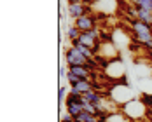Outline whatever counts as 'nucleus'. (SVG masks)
<instances>
[{
  "label": "nucleus",
  "mask_w": 152,
  "mask_h": 122,
  "mask_svg": "<svg viewBox=\"0 0 152 122\" xmlns=\"http://www.w3.org/2000/svg\"><path fill=\"white\" fill-rule=\"evenodd\" d=\"M65 61H66L68 68H70V66H86L88 58H86L77 47L72 46V47H68L66 52H65Z\"/></svg>",
  "instance_id": "nucleus-1"
},
{
  "label": "nucleus",
  "mask_w": 152,
  "mask_h": 122,
  "mask_svg": "<svg viewBox=\"0 0 152 122\" xmlns=\"http://www.w3.org/2000/svg\"><path fill=\"white\" fill-rule=\"evenodd\" d=\"M91 12V7H88L84 2H77V4H68V16L70 17H82V16H88Z\"/></svg>",
  "instance_id": "nucleus-2"
},
{
  "label": "nucleus",
  "mask_w": 152,
  "mask_h": 122,
  "mask_svg": "<svg viewBox=\"0 0 152 122\" xmlns=\"http://www.w3.org/2000/svg\"><path fill=\"white\" fill-rule=\"evenodd\" d=\"M94 23H96V19H94L91 14L82 16V17H77V19H74V26H75L77 30H80L82 33H86V31L93 30V28H94Z\"/></svg>",
  "instance_id": "nucleus-3"
},
{
  "label": "nucleus",
  "mask_w": 152,
  "mask_h": 122,
  "mask_svg": "<svg viewBox=\"0 0 152 122\" xmlns=\"http://www.w3.org/2000/svg\"><path fill=\"white\" fill-rule=\"evenodd\" d=\"M129 30L133 35H152V26L151 25H145L138 19H131L129 21Z\"/></svg>",
  "instance_id": "nucleus-4"
},
{
  "label": "nucleus",
  "mask_w": 152,
  "mask_h": 122,
  "mask_svg": "<svg viewBox=\"0 0 152 122\" xmlns=\"http://www.w3.org/2000/svg\"><path fill=\"white\" fill-rule=\"evenodd\" d=\"M129 14L133 16L135 19L145 23V25H151L152 26V11H147V9H138L135 7V11H129Z\"/></svg>",
  "instance_id": "nucleus-5"
},
{
  "label": "nucleus",
  "mask_w": 152,
  "mask_h": 122,
  "mask_svg": "<svg viewBox=\"0 0 152 122\" xmlns=\"http://www.w3.org/2000/svg\"><path fill=\"white\" fill-rule=\"evenodd\" d=\"M93 89V82L91 80H86V78H80L75 86L70 89V94H84V92L91 91Z\"/></svg>",
  "instance_id": "nucleus-6"
},
{
  "label": "nucleus",
  "mask_w": 152,
  "mask_h": 122,
  "mask_svg": "<svg viewBox=\"0 0 152 122\" xmlns=\"http://www.w3.org/2000/svg\"><path fill=\"white\" fill-rule=\"evenodd\" d=\"M68 72H72V73L77 75L79 78H86V80H91V77H93V72L88 66H70Z\"/></svg>",
  "instance_id": "nucleus-7"
},
{
  "label": "nucleus",
  "mask_w": 152,
  "mask_h": 122,
  "mask_svg": "<svg viewBox=\"0 0 152 122\" xmlns=\"http://www.w3.org/2000/svg\"><path fill=\"white\" fill-rule=\"evenodd\" d=\"M98 117H94L91 113H88V112H82V113H79L77 117H74V122H93L96 121Z\"/></svg>",
  "instance_id": "nucleus-8"
},
{
  "label": "nucleus",
  "mask_w": 152,
  "mask_h": 122,
  "mask_svg": "<svg viewBox=\"0 0 152 122\" xmlns=\"http://www.w3.org/2000/svg\"><path fill=\"white\" fill-rule=\"evenodd\" d=\"M80 33H82V31H80V30H77L75 26H70V28L66 30V35H68V38H70L72 42H75V40H79Z\"/></svg>",
  "instance_id": "nucleus-9"
},
{
  "label": "nucleus",
  "mask_w": 152,
  "mask_h": 122,
  "mask_svg": "<svg viewBox=\"0 0 152 122\" xmlns=\"http://www.w3.org/2000/svg\"><path fill=\"white\" fill-rule=\"evenodd\" d=\"M66 80H68V84H70V86L74 87V86H75V84L79 82V80H80V78H79L77 75H74L72 72H68V73H66Z\"/></svg>",
  "instance_id": "nucleus-10"
},
{
  "label": "nucleus",
  "mask_w": 152,
  "mask_h": 122,
  "mask_svg": "<svg viewBox=\"0 0 152 122\" xmlns=\"http://www.w3.org/2000/svg\"><path fill=\"white\" fill-rule=\"evenodd\" d=\"M142 103L145 105V107H152V94H143L142 96Z\"/></svg>",
  "instance_id": "nucleus-11"
},
{
  "label": "nucleus",
  "mask_w": 152,
  "mask_h": 122,
  "mask_svg": "<svg viewBox=\"0 0 152 122\" xmlns=\"http://www.w3.org/2000/svg\"><path fill=\"white\" fill-rule=\"evenodd\" d=\"M61 122H74V117L66 112V113H63V115H61Z\"/></svg>",
  "instance_id": "nucleus-12"
},
{
  "label": "nucleus",
  "mask_w": 152,
  "mask_h": 122,
  "mask_svg": "<svg viewBox=\"0 0 152 122\" xmlns=\"http://www.w3.org/2000/svg\"><path fill=\"white\" fill-rule=\"evenodd\" d=\"M65 94H66V89H65V87H60L58 98H60V101H61V103H63V99H66V98H65Z\"/></svg>",
  "instance_id": "nucleus-13"
},
{
  "label": "nucleus",
  "mask_w": 152,
  "mask_h": 122,
  "mask_svg": "<svg viewBox=\"0 0 152 122\" xmlns=\"http://www.w3.org/2000/svg\"><path fill=\"white\" fill-rule=\"evenodd\" d=\"M77 2H84V0H68V4H77Z\"/></svg>",
  "instance_id": "nucleus-14"
},
{
  "label": "nucleus",
  "mask_w": 152,
  "mask_h": 122,
  "mask_svg": "<svg viewBox=\"0 0 152 122\" xmlns=\"http://www.w3.org/2000/svg\"><path fill=\"white\" fill-rule=\"evenodd\" d=\"M149 58H151V61H152V51H149Z\"/></svg>",
  "instance_id": "nucleus-15"
}]
</instances>
